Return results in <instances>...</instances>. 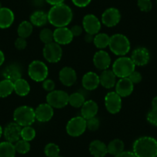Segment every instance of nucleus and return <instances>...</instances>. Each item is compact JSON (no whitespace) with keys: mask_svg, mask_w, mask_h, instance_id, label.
<instances>
[{"mask_svg":"<svg viewBox=\"0 0 157 157\" xmlns=\"http://www.w3.org/2000/svg\"><path fill=\"white\" fill-rule=\"evenodd\" d=\"M47 14L48 22L56 28L66 27L73 17L71 8L64 3L52 6Z\"/></svg>","mask_w":157,"mask_h":157,"instance_id":"f257e3e1","label":"nucleus"},{"mask_svg":"<svg viewBox=\"0 0 157 157\" xmlns=\"http://www.w3.org/2000/svg\"><path fill=\"white\" fill-rule=\"evenodd\" d=\"M136 157H157V140L151 136L137 139L132 146Z\"/></svg>","mask_w":157,"mask_h":157,"instance_id":"f03ea898","label":"nucleus"},{"mask_svg":"<svg viewBox=\"0 0 157 157\" xmlns=\"http://www.w3.org/2000/svg\"><path fill=\"white\" fill-rule=\"evenodd\" d=\"M109 47L115 55L124 56L130 50L131 45L129 39L126 36L117 33L110 36Z\"/></svg>","mask_w":157,"mask_h":157,"instance_id":"7ed1b4c3","label":"nucleus"},{"mask_svg":"<svg viewBox=\"0 0 157 157\" xmlns=\"http://www.w3.org/2000/svg\"><path fill=\"white\" fill-rule=\"evenodd\" d=\"M13 120L20 126H31L36 121L35 109L27 105L18 107L13 113Z\"/></svg>","mask_w":157,"mask_h":157,"instance_id":"20e7f679","label":"nucleus"},{"mask_svg":"<svg viewBox=\"0 0 157 157\" xmlns=\"http://www.w3.org/2000/svg\"><path fill=\"white\" fill-rule=\"evenodd\" d=\"M136 65L131 58L121 56L118 58L113 65V72L116 77L119 78H128L132 72L135 71Z\"/></svg>","mask_w":157,"mask_h":157,"instance_id":"39448f33","label":"nucleus"},{"mask_svg":"<svg viewBox=\"0 0 157 157\" xmlns=\"http://www.w3.org/2000/svg\"><path fill=\"white\" fill-rule=\"evenodd\" d=\"M28 75L32 80L35 82H43L47 78L49 69L43 62L34 60L29 65Z\"/></svg>","mask_w":157,"mask_h":157,"instance_id":"423d86ee","label":"nucleus"},{"mask_svg":"<svg viewBox=\"0 0 157 157\" xmlns=\"http://www.w3.org/2000/svg\"><path fill=\"white\" fill-rule=\"evenodd\" d=\"M86 120L82 116L72 118L66 124V132L70 136L78 137L82 136L86 130Z\"/></svg>","mask_w":157,"mask_h":157,"instance_id":"0eeeda50","label":"nucleus"},{"mask_svg":"<svg viewBox=\"0 0 157 157\" xmlns=\"http://www.w3.org/2000/svg\"><path fill=\"white\" fill-rule=\"evenodd\" d=\"M69 95L63 90H53L46 96V102L53 109H63L69 104Z\"/></svg>","mask_w":157,"mask_h":157,"instance_id":"6e6552de","label":"nucleus"},{"mask_svg":"<svg viewBox=\"0 0 157 157\" xmlns=\"http://www.w3.org/2000/svg\"><path fill=\"white\" fill-rule=\"evenodd\" d=\"M43 53L46 61L50 63H56L61 60L63 56V49L60 45L52 42L45 45Z\"/></svg>","mask_w":157,"mask_h":157,"instance_id":"1a4fd4ad","label":"nucleus"},{"mask_svg":"<svg viewBox=\"0 0 157 157\" xmlns=\"http://www.w3.org/2000/svg\"><path fill=\"white\" fill-rule=\"evenodd\" d=\"M105 106L111 114H116L121 110L122 97L116 92H109L105 96Z\"/></svg>","mask_w":157,"mask_h":157,"instance_id":"9d476101","label":"nucleus"},{"mask_svg":"<svg viewBox=\"0 0 157 157\" xmlns=\"http://www.w3.org/2000/svg\"><path fill=\"white\" fill-rule=\"evenodd\" d=\"M102 23L107 27H114L120 23L121 20V14L116 8H109L102 13Z\"/></svg>","mask_w":157,"mask_h":157,"instance_id":"9b49d317","label":"nucleus"},{"mask_svg":"<svg viewBox=\"0 0 157 157\" xmlns=\"http://www.w3.org/2000/svg\"><path fill=\"white\" fill-rule=\"evenodd\" d=\"M82 28L86 33L95 36L101 29V22L95 15L88 14L82 19Z\"/></svg>","mask_w":157,"mask_h":157,"instance_id":"f8f14e48","label":"nucleus"},{"mask_svg":"<svg viewBox=\"0 0 157 157\" xmlns=\"http://www.w3.org/2000/svg\"><path fill=\"white\" fill-rule=\"evenodd\" d=\"M36 120L40 123H46L52 120L54 116V109L50 105L46 103L39 104L35 109Z\"/></svg>","mask_w":157,"mask_h":157,"instance_id":"ddd939ff","label":"nucleus"},{"mask_svg":"<svg viewBox=\"0 0 157 157\" xmlns=\"http://www.w3.org/2000/svg\"><path fill=\"white\" fill-rule=\"evenodd\" d=\"M74 36L69 29L66 27L56 28L53 31V40L59 45H68L72 41Z\"/></svg>","mask_w":157,"mask_h":157,"instance_id":"4468645a","label":"nucleus"},{"mask_svg":"<svg viewBox=\"0 0 157 157\" xmlns=\"http://www.w3.org/2000/svg\"><path fill=\"white\" fill-rule=\"evenodd\" d=\"M21 131H22V126H20L15 122L10 123L4 129V137L7 142L15 143L20 140Z\"/></svg>","mask_w":157,"mask_h":157,"instance_id":"2eb2a0df","label":"nucleus"},{"mask_svg":"<svg viewBox=\"0 0 157 157\" xmlns=\"http://www.w3.org/2000/svg\"><path fill=\"white\" fill-rule=\"evenodd\" d=\"M130 58L136 66H144L149 63L150 59V53L146 48L139 47L134 49Z\"/></svg>","mask_w":157,"mask_h":157,"instance_id":"dca6fc26","label":"nucleus"},{"mask_svg":"<svg viewBox=\"0 0 157 157\" xmlns=\"http://www.w3.org/2000/svg\"><path fill=\"white\" fill-rule=\"evenodd\" d=\"M59 78L63 85L69 87L75 83L77 80V75L75 69L69 66H66L59 71Z\"/></svg>","mask_w":157,"mask_h":157,"instance_id":"f3484780","label":"nucleus"},{"mask_svg":"<svg viewBox=\"0 0 157 157\" xmlns=\"http://www.w3.org/2000/svg\"><path fill=\"white\" fill-rule=\"evenodd\" d=\"M93 64L96 69L99 70L108 69L111 64V58L109 54L104 50H99L95 53L93 56Z\"/></svg>","mask_w":157,"mask_h":157,"instance_id":"a211bd4d","label":"nucleus"},{"mask_svg":"<svg viewBox=\"0 0 157 157\" xmlns=\"http://www.w3.org/2000/svg\"><path fill=\"white\" fill-rule=\"evenodd\" d=\"M134 90V84L129 78H121L116 84V93L121 97L130 96Z\"/></svg>","mask_w":157,"mask_h":157,"instance_id":"6ab92c4d","label":"nucleus"},{"mask_svg":"<svg viewBox=\"0 0 157 157\" xmlns=\"http://www.w3.org/2000/svg\"><path fill=\"white\" fill-rule=\"evenodd\" d=\"M82 84L84 89L89 91H93L100 84L99 81V75L94 72H88L82 76Z\"/></svg>","mask_w":157,"mask_h":157,"instance_id":"aec40b11","label":"nucleus"},{"mask_svg":"<svg viewBox=\"0 0 157 157\" xmlns=\"http://www.w3.org/2000/svg\"><path fill=\"white\" fill-rule=\"evenodd\" d=\"M99 111V106L97 103L93 100L85 101L81 107V116L85 120H89L95 117Z\"/></svg>","mask_w":157,"mask_h":157,"instance_id":"412c9836","label":"nucleus"},{"mask_svg":"<svg viewBox=\"0 0 157 157\" xmlns=\"http://www.w3.org/2000/svg\"><path fill=\"white\" fill-rule=\"evenodd\" d=\"M89 150L94 157H105L108 153L107 146L100 140H93L89 146Z\"/></svg>","mask_w":157,"mask_h":157,"instance_id":"4be33fe9","label":"nucleus"},{"mask_svg":"<svg viewBox=\"0 0 157 157\" xmlns=\"http://www.w3.org/2000/svg\"><path fill=\"white\" fill-rule=\"evenodd\" d=\"M100 84L105 89H112L116 84V76L110 69H105L99 75Z\"/></svg>","mask_w":157,"mask_h":157,"instance_id":"5701e85b","label":"nucleus"},{"mask_svg":"<svg viewBox=\"0 0 157 157\" xmlns=\"http://www.w3.org/2000/svg\"><path fill=\"white\" fill-rule=\"evenodd\" d=\"M14 20V13L10 9L2 7L0 10V29L10 28Z\"/></svg>","mask_w":157,"mask_h":157,"instance_id":"b1692460","label":"nucleus"},{"mask_svg":"<svg viewBox=\"0 0 157 157\" xmlns=\"http://www.w3.org/2000/svg\"><path fill=\"white\" fill-rule=\"evenodd\" d=\"M2 75L6 79L15 82L18 79L22 78V72L19 66L15 64H11L6 66L2 72Z\"/></svg>","mask_w":157,"mask_h":157,"instance_id":"393cba45","label":"nucleus"},{"mask_svg":"<svg viewBox=\"0 0 157 157\" xmlns=\"http://www.w3.org/2000/svg\"><path fill=\"white\" fill-rule=\"evenodd\" d=\"M30 22L35 26H43L48 22V14L41 10L35 11L30 16Z\"/></svg>","mask_w":157,"mask_h":157,"instance_id":"a878e982","label":"nucleus"},{"mask_svg":"<svg viewBox=\"0 0 157 157\" xmlns=\"http://www.w3.org/2000/svg\"><path fill=\"white\" fill-rule=\"evenodd\" d=\"M30 86L25 79L21 78L14 82V92L19 96H25L29 93Z\"/></svg>","mask_w":157,"mask_h":157,"instance_id":"bb28decb","label":"nucleus"},{"mask_svg":"<svg viewBox=\"0 0 157 157\" xmlns=\"http://www.w3.org/2000/svg\"><path fill=\"white\" fill-rule=\"evenodd\" d=\"M125 145L124 143L120 139H115V140H112L108 145H107V150H108V153L110 155H116L118 154L121 153L122 152L124 151Z\"/></svg>","mask_w":157,"mask_h":157,"instance_id":"cd10ccee","label":"nucleus"},{"mask_svg":"<svg viewBox=\"0 0 157 157\" xmlns=\"http://www.w3.org/2000/svg\"><path fill=\"white\" fill-rule=\"evenodd\" d=\"M16 153L13 143L7 141L0 143V157H15Z\"/></svg>","mask_w":157,"mask_h":157,"instance_id":"c85d7f7f","label":"nucleus"},{"mask_svg":"<svg viewBox=\"0 0 157 157\" xmlns=\"http://www.w3.org/2000/svg\"><path fill=\"white\" fill-rule=\"evenodd\" d=\"M14 92V82L8 79L0 81V98L8 97Z\"/></svg>","mask_w":157,"mask_h":157,"instance_id":"c756f323","label":"nucleus"},{"mask_svg":"<svg viewBox=\"0 0 157 157\" xmlns=\"http://www.w3.org/2000/svg\"><path fill=\"white\" fill-rule=\"evenodd\" d=\"M33 31V25L30 21H23L19 25L17 29V33L19 37L26 38L29 37Z\"/></svg>","mask_w":157,"mask_h":157,"instance_id":"7c9ffc66","label":"nucleus"},{"mask_svg":"<svg viewBox=\"0 0 157 157\" xmlns=\"http://www.w3.org/2000/svg\"><path fill=\"white\" fill-rule=\"evenodd\" d=\"M110 37L106 33H98L95 35L93 43L95 46L99 49H104L109 46Z\"/></svg>","mask_w":157,"mask_h":157,"instance_id":"2f4dec72","label":"nucleus"},{"mask_svg":"<svg viewBox=\"0 0 157 157\" xmlns=\"http://www.w3.org/2000/svg\"><path fill=\"white\" fill-rule=\"evenodd\" d=\"M85 101V96L80 93H74L69 96V104L74 108L82 107Z\"/></svg>","mask_w":157,"mask_h":157,"instance_id":"473e14b6","label":"nucleus"},{"mask_svg":"<svg viewBox=\"0 0 157 157\" xmlns=\"http://www.w3.org/2000/svg\"><path fill=\"white\" fill-rule=\"evenodd\" d=\"M36 135V130L31 126H24L23 128H22V131H21V138H22V140L30 142L34 140Z\"/></svg>","mask_w":157,"mask_h":157,"instance_id":"72a5a7b5","label":"nucleus"},{"mask_svg":"<svg viewBox=\"0 0 157 157\" xmlns=\"http://www.w3.org/2000/svg\"><path fill=\"white\" fill-rule=\"evenodd\" d=\"M60 149L56 143H48L44 148V153L47 157H57L59 155Z\"/></svg>","mask_w":157,"mask_h":157,"instance_id":"f704fd0d","label":"nucleus"},{"mask_svg":"<svg viewBox=\"0 0 157 157\" xmlns=\"http://www.w3.org/2000/svg\"><path fill=\"white\" fill-rule=\"evenodd\" d=\"M39 39L45 45L52 43L53 42V32L48 28L43 29L39 33Z\"/></svg>","mask_w":157,"mask_h":157,"instance_id":"c9c22d12","label":"nucleus"},{"mask_svg":"<svg viewBox=\"0 0 157 157\" xmlns=\"http://www.w3.org/2000/svg\"><path fill=\"white\" fill-rule=\"evenodd\" d=\"M15 149H16V152H19L20 154H26L27 152H29L30 146L29 142L25 141L24 140H19L14 144Z\"/></svg>","mask_w":157,"mask_h":157,"instance_id":"e433bc0d","label":"nucleus"},{"mask_svg":"<svg viewBox=\"0 0 157 157\" xmlns=\"http://www.w3.org/2000/svg\"><path fill=\"white\" fill-rule=\"evenodd\" d=\"M137 6L142 12H145V13L151 11L152 8V3L151 0H138Z\"/></svg>","mask_w":157,"mask_h":157,"instance_id":"4c0bfd02","label":"nucleus"},{"mask_svg":"<svg viewBox=\"0 0 157 157\" xmlns=\"http://www.w3.org/2000/svg\"><path fill=\"white\" fill-rule=\"evenodd\" d=\"M100 126V122L98 118L95 117L91 118L86 120V128L90 131L97 130Z\"/></svg>","mask_w":157,"mask_h":157,"instance_id":"58836bf2","label":"nucleus"},{"mask_svg":"<svg viewBox=\"0 0 157 157\" xmlns=\"http://www.w3.org/2000/svg\"><path fill=\"white\" fill-rule=\"evenodd\" d=\"M147 121L152 126H157V110L156 109H151L148 113Z\"/></svg>","mask_w":157,"mask_h":157,"instance_id":"ea45409f","label":"nucleus"},{"mask_svg":"<svg viewBox=\"0 0 157 157\" xmlns=\"http://www.w3.org/2000/svg\"><path fill=\"white\" fill-rule=\"evenodd\" d=\"M56 84L53 80L49 79V78H46L43 82V88L47 92H52L55 90Z\"/></svg>","mask_w":157,"mask_h":157,"instance_id":"a19ab883","label":"nucleus"},{"mask_svg":"<svg viewBox=\"0 0 157 157\" xmlns=\"http://www.w3.org/2000/svg\"><path fill=\"white\" fill-rule=\"evenodd\" d=\"M128 78H129V80L133 84H138L142 81L143 77H142L141 73L140 72L135 70L129 75V76Z\"/></svg>","mask_w":157,"mask_h":157,"instance_id":"79ce46f5","label":"nucleus"},{"mask_svg":"<svg viewBox=\"0 0 157 157\" xmlns=\"http://www.w3.org/2000/svg\"><path fill=\"white\" fill-rule=\"evenodd\" d=\"M27 46V41L25 38L19 37L16 39L15 41V47L18 50H23L26 48Z\"/></svg>","mask_w":157,"mask_h":157,"instance_id":"37998d69","label":"nucleus"},{"mask_svg":"<svg viewBox=\"0 0 157 157\" xmlns=\"http://www.w3.org/2000/svg\"><path fill=\"white\" fill-rule=\"evenodd\" d=\"M92 0H72V3L77 7L79 8H83V7L87 6L90 5Z\"/></svg>","mask_w":157,"mask_h":157,"instance_id":"c03bdc74","label":"nucleus"},{"mask_svg":"<svg viewBox=\"0 0 157 157\" xmlns=\"http://www.w3.org/2000/svg\"><path fill=\"white\" fill-rule=\"evenodd\" d=\"M70 30L74 37H77V36H79L82 35V31H83V28L82 26H80V25H75L70 29Z\"/></svg>","mask_w":157,"mask_h":157,"instance_id":"a18cd8bd","label":"nucleus"},{"mask_svg":"<svg viewBox=\"0 0 157 157\" xmlns=\"http://www.w3.org/2000/svg\"><path fill=\"white\" fill-rule=\"evenodd\" d=\"M114 157H136L135 154L130 151H123L121 153L115 155Z\"/></svg>","mask_w":157,"mask_h":157,"instance_id":"49530a36","label":"nucleus"},{"mask_svg":"<svg viewBox=\"0 0 157 157\" xmlns=\"http://www.w3.org/2000/svg\"><path fill=\"white\" fill-rule=\"evenodd\" d=\"M47 3H49V5L52 6H56V5H59L64 2L65 0H45Z\"/></svg>","mask_w":157,"mask_h":157,"instance_id":"de8ad7c7","label":"nucleus"},{"mask_svg":"<svg viewBox=\"0 0 157 157\" xmlns=\"http://www.w3.org/2000/svg\"><path fill=\"white\" fill-rule=\"evenodd\" d=\"M84 39H85V41L87 43H93V39H94V36L93 35H90L86 33L84 37Z\"/></svg>","mask_w":157,"mask_h":157,"instance_id":"09e8293b","label":"nucleus"},{"mask_svg":"<svg viewBox=\"0 0 157 157\" xmlns=\"http://www.w3.org/2000/svg\"><path fill=\"white\" fill-rule=\"evenodd\" d=\"M152 109L157 110V96H155L152 100Z\"/></svg>","mask_w":157,"mask_h":157,"instance_id":"8fccbe9b","label":"nucleus"},{"mask_svg":"<svg viewBox=\"0 0 157 157\" xmlns=\"http://www.w3.org/2000/svg\"><path fill=\"white\" fill-rule=\"evenodd\" d=\"M5 62V55L2 50H0V66H2Z\"/></svg>","mask_w":157,"mask_h":157,"instance_id":"3c124183","label":"nucleus"},{"mask_svg":"<svg viewBox=\"0 0 157 157\" xmlns=\"http://www.w3.org/2000/svg\"><path fill=\"white\" fill-rule=\"evenodd\" d=\"M34 2H35V4H36V5L43 6V2H46V1H45V0H34Z\"/></svg>","mask_w":157,"mask_h":157,"instance_id":"603ef678","label":"nucleus"},{"mask_svg":"<svg viewBox=\"0 0 157 157\" xmlns=\"http://www.w3.org/2000/svg\"><path fill=\"white\" fill-rule=\"evenodd\" d=\"M2 134H3V129H2V126H0V138H1V136H2Z\"/></svg>","mask_w":157,"mask_h":157,"instance_id":"864d4df0","label":"nucleus"},{"mask_svg":"<svg viewBox=\"0 0 157 157\" xmlns=\"http://www.w3.org/2000/svg\"><path fill=\"white\" fill-rule=\"evenodd\" d=\"M2 8V3H1V2H0V10Z\"/></svg>","mask_w":157,"mask_h":157,"instance_id":"5fc2aeb1","label":"nucleus"},{"mask_svg":"<svg viewBox=\"0 0 157 157\" xmlns=\"http://www.w3.org/2000/svg\"><path fill=\"white\" fill-rule=\"evenodd\" d=\"M57 157H63V156H60V155H59V156H57Z\"/></svg>","mask_w":157,"mask_h":157,"instance_id":"6e6d98bb","label":"nucleus"},{"mask_svg":"<svg viewBox=\"0 0 157 157\" xmlns=\"http://www.w3.org/2000/svg\"><path fill=\"white\" fill-rule=\"evenodd\" d=\"M156 4H157V0H156Z\"/></svg>","mask_w":157,"mask_h":157,"instance_id":"4d7b16f0","label":"nucleus"}]
</instances>
